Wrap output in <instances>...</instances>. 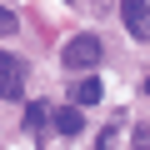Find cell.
<instances>
[{
    "label": "cell",
    "mask_w": 150,
    "mask_h": 150,
    "mask_svg": "<svg viewBox=\"0 0 150 150\" xmlns=\"http://www.w3.org/2000/svg\"><path fill=\"white\" fill-rule=\"evenodd\" d=\"M60 60H65V70H95L105 60V45H100V35H70Z\"/></svg>",
    "instance_id": "cell-1"
},
{
    "label": "cell",
    "mask_w": 150,
    "mask_h": 150,
    "mask_svg": "<svg viewBox=\"0 0 150 150\" xmlns=\"http://www.w3.org/2000/svg\"><path fill=\"white\" fill-rule=\"evenodd\" d=\"M0 95H5V100H20L25 95V60L10 55V50H0Z\"/></svg>",
    "instance_id": "cell-2"
},
{
    "label": "cell",
    "mask_w": 150,
    "mask_h": 150,
    "mask_svg": "<svg viewBox=\"0 0 150 150\" xmlns=\"http://www.w3.org/2000/svg\"><path fill=\"white\" fill-rule=\"evenodd\" d=\"M120 20L135 40H150V0H120Z\"/></svg>",
    "instance_id": "cell-3"
},
{
    "label": "cell",
    "mask_w": 150,
    "mask_h": 150,
    "mask_svg": "<svg viewBox=\"0 0 150 150\" xmlns=\"http://www.w3.org/2000/svg\"><path fill=\"white\" fill-rule=\"evenodd\" d=\"M50 125H55L60 135H70V140H75V135L85 130V115H80V105H60V110H50Z\"/></svg>",
    "instance_id": "cell-4"
},
{
    "label": "cell",
    "mask_w": 150,
    "mask_h": 150,
    "mask_svg": "<svg viewBox=\"0 0 150 150\" xmlns=\"http://www.w3.org/2000/svg\"><path fill=\"white\" fill-rule=\"evenodd\" d=\"M100 95H105V90H100L95 75H85V80H75V85H70V105H80V110H85V105H95Z\"/></svg>",
    "instance_id": "cell-5"
},
{
    "label": "cell",
    "mask_w": 150,
    "mask_h": 150,
    "mask_svg": "<svg viewBox=\"0 0 150 150\" xmlns=\"http://www.w3.org/2000/svg\"><path fill=\"white\" fill-rule=\"evenodd\" d=\"M45 120H50V110H45L40 100H30V105H25V130H45Z\"/></svg>",
    "instance_id": "cell-6"
},
{
    "label": "cell",
    "mask_w": 150,
    "mask_h": 150,
    "mask_svg": "<svg viewBox=\"0 0 150 150\" xmlns=\"http://www.w3.org/2000/svg\"><path fill=\"white\" fill-rule=\"evenodd\" d=\"M20 30V20H15V10H5V5H0V40H5V35H15Z\"/></svg>",
    "instance_id": "cell-7"
},
{
    "label": "cell",
    "mask_w": 150,
    "mask_h": 150,
    "mask_svg": "<svg viewBox=\"0 0 150 150\" xmlns=\"http://www.w3.org/2000/svg\"><path fill=\"white\" fill-rule=\"evenodd\" d=\"M135 150H150V125H140V130H135Z\"/></svg>",
    "instance_id": "cell-8"
},
{
    "label": "cell",
    "mask_w": 150,
    "mask_h": 150,
    "mask_svg": "<svg viewBox=\"0 0 150 150\" xmlns=\"http://www.w3.org/2000/svg\"><path fill=\"white\" fill-rule=\"evenodd\" d=\"M145 95H150V75H145Z\"/></svg>",
    "instance_id": "cell-9"
}]
</instances>
